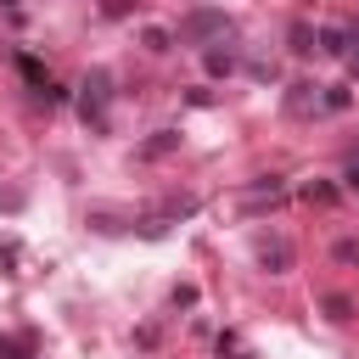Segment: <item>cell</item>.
<instances>
[{
    "instance_id": "cell-1",
    "label": "cell",
    "mask_w": 359,
    "mask_h": 359,
    "mask_svg": "<svg viewBox=\"0 0 359 359\" xmlns=\"http://www.w3.org/2000/svg\"><path fill=\"white\" fill-rule=\"evenodd\" d=\"M224 28H230V22H224L219 11H196V17H185V22H180V34H185V39H208V34H224Z\"/></svg>"
},
{
    "instance_id": "cell-2",
    "label": "cell",
    "mask_w": 359,
    "mask_h": 359,
    "mask_svg": "<svg viewBox=\"0 0 359 359\" xmlns=\"http://www.w3.org/2000/svg\"><path fill=\"white\" fill-rule=\"evenodd\" d=\"M353 67H359V50H353Z\"/></svg>"
}]
</instances>
